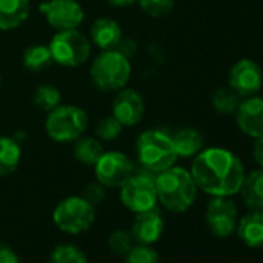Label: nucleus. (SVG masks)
<instances>
[{
    "label": "nucleus",
    "instance_id": "f257e3e1",
    "mask_svg": "<svg viewBox=\"0 0 263 263\" xmlns=\"http://www.w3.org/2000/svg\"><path fill=\"white\" fill-rule=\"evenodd\" d=\"M191 174L197 187L211 197L237 195L246 175L238 157L223 147H208L197 154Z\"/></svg>",
    "mask_w": 263,
    "mask_h": 263
},
{
    "label": "nucleus",
    "instance_id": "f03ea898",
    "mask_svg": "<svg viewBox=\"0 0 263 263\" xmlns=\"http://www.w3.org/2000/svg\"><path fill=\"white\" fill-rule=\"evenodd\" d=\"M155 187L158 201L164 209L181 214L191 209L197 200L198 187L192 178L191 171L172 166L155 177Z\"/></svg>",
    "mask_w": 263,
    "mask_h": 263
},
{
    "label": "nucleus",
    "instance_id": "7ed1b4c3",
    "mask_svg": "<svg viewBox=\"0 0 263 263\" xmlns=\"http://www.w3.org/2000/svg\"><path fill=\"white\" fill-rule=\"evenodd\" d=\"M135 151L140 164L152 174H160L172 167L178 158L172 137L161 130L143 132L137 140Z\"/></svg>",
    "mask_w": 263,
    "mask_h": 263
},
{
    "label": "nucleus",
    "instance_id": "20e7f679",
    "mask_svg": "<svg viewBox=\"0 0 263 263\" xmlns=\"http://www.w3.org/2000/svg\"><path fill=\"white\" fill-rule=\"evenodd\" d=\"M130 76V61L118 50L101 51L90 67L91 84L104 93H113L124 88Z\"/></svg>",
    "mask_w": 263,
    "mask_h": 263
},
{
    "label": "nucleus",
    "instance_id": "39448f33",
    "mask_svg": "<svg viewBox=\"0 0 263 263\" xmlns=\"http://www.w3.org/2000/svg\"><path fill=\"white\" fill-rule=\"evenodd\" d=\"M88 128V115L76 105H58L45 119V132L51 141L74 143Z\"/></svg>",
    "mask_w": 263,
    "mask_h": 263
},
{
    "label": "nucleus",
    "instance_id": "423d86ee",
    "mask_svg": "<svg viewBox=\"0 0 263 263\" xmlns=\"http://www.w3.org/2000/svg\"><path fill=\"white\" fill-rule=\"evenodd\" d=\"M95 206L82 195H71L61 200L53 211L54 224L70 235H79L88 231L95 223Z\"/></svg>",
    "mask_w": 263,
    "mask_h": 263
},
{
    "label": "nucleus",
    "instance_id": "0eeeda50",
    "mask_svg": "<svg viewBox=\"0 0 263 263\" xmlns=\"http://www.w3.org/2000/svg\"><path fill=\"white\" fill-rule=\"evenodd\" d=\"M48 48L51 51L53 62L65 68L84 65L91 53L90 39L79 30L58 31L51 37Z\"/></svg>",
    "mask_w": 263,
    "mask_h": 263
},
{
    "label": "nucleus",
    "instance_id": "6e6552de",
    "mask_svg": "<svg viewBox=\"0 0 263 263\" xmlns=\"http://www.w3.org/2000/svg\"><path fill=\"white\" fill-rule=\"evenodd\" d=\"M121 203L132 212H144L157 208L158 197L155 177L149 174H134L119 187Z\"/></svg>",
    "mask_w": 263,
    "mask_h": 263
},
{
    "label": "nucleus",
    "instance_id": "1a4fd4ad",
    "mask_svg": "<svg viewBox=\"0 0 263 263\" xmlns=\"http://www.w3.org/2000/svg\"><path fill=\"white\" fill-rule=\"evenodd\" d=\"M93 167L96 181L105 187H121L135 174L134 161L118 151L104 152Z\"/></svg>",
    "mask_w": 263,
    "mask_h": 263
},
{
    "label": "nucleus",
    "instance_id": "9d476101",
    "mask_svg": "<svg viewBox=\"0 0 263 263\" xmlns=\"http://www.w3.org/2000/svg\"><path fill=\"white\" fill-rule=\"evenodd\" d=\"M206 226L218 238L231 237L238 223V209L231 197H212L204 212Z\"/></svg>",
    "mask_w": 263,
    "mask_h": 263
},
{
    "label": "nucleus",
    "instance_id": "9b49d317",
    "mask_svg": "<svg viewBox=\"0 0 263 263\" xmlns=\"http://www.w3.org/2000/svg\"><path fill=\"white\" fill-rule=\"evenodd\" d=\"M39 11L56 31L78 30L84 22V10L78 0H45Z\"/></svg>",
    "mask_w": 263,
    "mask_h": 263
},
{
    "label": "nucleus",
    "instance_id": "f8f14e48",
    "mask_svg": "<svg viewBox=\"0 0 263 263\" xmlns=\"http://www.w3.org/2000/svg\"><path fill=\"white\" fill-rule=\"evenodd\" d=\"M228 84L240 98L254 96L263 85V71L255 61L240 59L229 70Z\"/></svg>",
    "mask_w": 263,
    "mask_h": 263
},
{
    "label": "nucleus",
    "instance_id": "ddd939ff",
    "mask_svg": "<svg viewBox=\"0 0 263 263\" xmlns=\"http://www.w3.org/2000/svg\"><path fill=\"white\" fill-rule=\"evenodd\" d=\"M144 113H146V104L140 91L134 88L118 90L111 104V115L124 127L137 125L143 119Z\"/></svg>",
    "mask_w": 263,
    "mask_h": 263
},
{
    "label": "nucleus",
    "instance_id": "4468645a",
    "mask_svg": "<svg viewBox=\"0 0 263 263\" xmlns=\"http://www.w3.org/2000/svg\"><path fill=\"white\" fill-rule=\"evenodd\" d=\"M164 231V220L161 212L157 208H152L144 212H138L130 228V234L135 243L152 246L157 243Z\"/></svg>",
    "mask_w": 263,
    "mask_h": 263
},
{
    "label": "nucleus",
    "instance_id": "2eb2a0df",
    "mask_svg": "<svg viewBox=\"0 0 263 263\" xmlns=\"http://www.w3.org/2000/svg\"><path fill=\"white\" fill-rule=\"evenodd\" d=\"M238 128L246 137L257 138L263 135V98L249 96L240 101L235 110Z\"/></svg>",
    "mask_w": 263,
    "mask_h": 263
},
{
    "label": "nucleus",
    "instance_id": "dca6fc26",
    "mask_svg": "<svg viewBox=\"0 0 263 263\" xmlns=\"http://www.w3.org/2000/svg\"><path fill=\"white\" fill-rule=\"evenodd\" d=\"M90 39L101 51L116 50L122 42V30L116 21L99 17L90 27Z\"/></svg>",
    "mask_w": 263,
    "mask_h": 263
},
{
    "label": "nucleus",
    "instance_id": "f3484780",
    "mask_svg": "<svg viewBox=\"0 0 263 263\" xmlns=\"http://www.w3.org/2000/svg\"><path fill=\"white\" fill-rule=\"evenodd\" d=\"M235 232L248 248H263V209L249 211L246 215L240 217Z\"/></svg>",
    "mask_w": 263,
    "mask_h": 263
},
{
    "label": "nucleus",
    "instance_id": "a211bd4d",
    "mask_svg": "<svg viewBox=\"0 0 263 263\" xmlns=\"http://www.w3.org/2000/svg\"><path fill=\"white\" fill-rule=\"evenodd\" d=\"M30 0H0V30H16L30 17Z\"/></svg>",
    "mask_w": 263,
    "mask_h": 263
},
{
    "label": "nucleus",
    "instance_id": "6ab92c4d",
    "mask_svg": "<svg viewBox=\"0 0 263 263\" xmlns=\"http://www.w3.org/2000/svg\"><path fill=\"white\" fill-rule=\"evenodd\" d=\"M238 194L249 211L263 209V169L258 167L245 175Z\"/></svg>",
    "mask_w": 263,
    "mask_h": 263
},
{
    "label": "nucleus",
    "instance_id": "aec40b11",
    "mask_svg": "<svg viewBox=\"0 0 263 263\" xmlns=\"http://www.w3.org/2000/svg\"><path fill=\"white\" fill-rule=\"evenodd\" d=\"M178 157L191 158L203 151V135L195 128H181L172 137Z\"/></svg>",
    "mask_w": 263,
    "mask_h": 263
},
{
    "label": "nucleus",
    "instance_id": "412c9836",
    "mask_svg": "<svg viewBox=\"0 0 263 263\" xmlns=\"http://www.w3.org/2000/svg\"><path fill=\"white\" fill-rule=\"evenodd\" d=\"M22 160V149L11 137H0V177H8L17 171Z\"/></svg>",
    "mask_w": 263,
    "mask_h": 263
},
{
    "label": "nucleus",
    "instance_id": "4be33fe9",
    "mask_svg": "<svg viewBox=\"0 0 263 263\" xmlns=\"http://www.w3.org/2000/svg\"><path fill=\"white\" fill-rule=\"evenodd\" d=\"M102 154H104V149L98 138L82 135L81 138L74 141L73 157L84 166H95Z\"/></svg>",
    "mask_w": 263,
    "mask_h": 263
},
{
    "label": "nucleus",
    "instance_id": "5701e85b",
    "mask_svg": "<svg viewBox=\"0 0 263 263\" xmlns=\"http://www.w3.org/2000/svg\"><path fill=\"white\" fill-rule=\"evenodd\" d=\"M22 62H24V67L30 71H34V73L44 71L53 65L51 51L45 45H31L24 51Z\"/></svg>",
    "mask_w": 263,
    "mask_h": 263
},
{
    "label": "nucleus",
    "instance_id": "b1692460",
    "mask_svg": "<svg viewBox=\"0 0 263 263\" xmlns=\"http://www.w3.org/2000/svg\"><path fill=\"white\" fill-rule=\"evenodd\" d=\"M62 95L58 87L50 85V84H42L37 85L34 93H33V104L42 110V111H51L58 105H61Z\"/></svg>",
    "mask_w": 263,
    "mask_h": 263
},
{
    "label": "nucleus",
    "instance_id": "393cba45",
    "mask_svg": "<svg viewBox=\"0 0 263 263\" xmlns=\"http://www.w3.org/2000/svg\"><path fill=\"white\" fill-rule=\"evenodd\" d=\"M212 107L220 115H235V110L240 104V96L229 87L217 88L211 98Z\"/></svg>",
    "mask_w": 263,
    "mask_h": 263
},
{
    "label": "nucleus",
    "instance_id": "a878e982",
    "mask_svg": "<svg viewBox=\"0 0 263 263\" xmlns=\"http://www.w3.org/2000/svg\"><path fill=\"white\" fill-rule=\"evenodd\" d=\"M51 263H87L85 252L74 245H58L50 255Z\"/></svg>",
    "mask_w": 263,
    "mask_h": 263
},
{
    "label": "nucleus",
    "instance_id": "bb28decb",
    "mask_svg": "<svg viewBox=\"0 0 263 263\" xmlns=\"http://www.w3.org/2000/svg\"><path fill=\"white\" fill-rule=\"evenodd\" d=\"M122 127L124 125L113 115H110L98 121L95 127V134L99 141H115L121 135Z\"/></svg>",
    "mask_w": 263,
    "mask_h": 263
},
{
    "label": "nucleus",
    "instance_id": "cd10ccee",
    "mask_svg": "<svg viewBox=\"0 0 263 263\" xmlns=\"http://www.w3.org/2000/svg\"><path fill=\"white\" fill-rule=\"evenodd\" d=\"M138 4L141 10L154 19H164L175 8V0H138Z\"/></svg>",
    "mask_w": 263,
    "mask_h": 263
},
{
    "label": "nucleus",
    "instance_id": "c85d7f7f",
    "mask_svg": "<svg viewBox=\"0 0 263 263\" xmlns=\"http://www.w3.org/2000/svg\"><path fill=\"white\" fill-rule=\"evenodd\" d=\"M108 248L111 252L118 254V255H127L132 248L135 245V240L132 237L130 231H124V229H116L108 235Z\"/></svg>",
    "mask_w": 263,
    "mask_h": 263
},
{
    "label": "nucleus",
    "instance_id": "c756f323",
    "mask_svg": "<svg viewBox=\"0 0 263 263\" xmlns=\"http://www.w3.org/2000/svg\"><path fill=\"white\" fill-rule=\"evenodd\" d=\"M125 263H161V258L152 246L137 245L125 255Z\"/></svg>",
    "mask_w": 263,
    "mask_h": 263
},
{
    "label": "nucleus",
    "instance_id": "7c9ffc66",
    "mask_svg": "<svg viewBox=\"0 0 263 263\" xmlns=\"http://www.w3.org/2000/svg\"><path fill=\"white\" fill-rule=\"evenodd\" d=\"M82 197L87 201H90L93 206H96L101 201H104V198H105V186H102L99 181L88 183L82 191Z\"/></svg>",
    "mask_w": 263,
    "mask_h": 263
},
{
    "label": "nucleus",
    "instance_id": "2f4dec72",
    "mask_svg": "<svg viewBox=\"0 0 263 263\" xmlns=\"http://www.w3.org/2000/svg\"><path fill=\"white\" fill-rule=\"evenodd\" d=\"M252 158L257 163V166L260 169H263V135L254 138V144H252Z\"/></svg>",
    "mask_w": 263,
    "mask_h": 263
},
{
    "label": "nucleus",
    "instance_id": "473e14b6",
    "mask_svg": "<svg viewBox=\"0 0 263 263\" xmlns=\"http://www.w3.org/2000/svg\"><path fill=\"white\" fill-rule=\"evenodd\" d=\"M0 263H21V258L11 248L0 246Z\"/></svg>",
    "mask_w": 263,
    "mask_h": 263
},
{
    "label": "nucleus",
    "instance_id": "72a5a7b5",
    "mask_svg": "<svg viewBox=\"0 0 263 263\" xmlns=\"http://www.w3.org/2000/svg\"><path fill=\"white\" fill-rule=\"evenodd\" d=\"M137 2L138 0H107V4L113 8H128Z\"/></svg>",
    "mask_w": 263,
    "mask_h": 263
},
{
    "label": "nucleus",
    "instance_id": "f704fd0d",
    "mask_svg": "<svg viewBox=\"0 0 263 263\" xmlns=\"http://www.w3.org/2000/svg\"><path fill=\"white\" fill-rule=\"evenodd\" d=\"M0 85H2V79H0Z\"/></svg>",
    "mask_w": 263,
    "mask_h": 263
}]
</instances>
